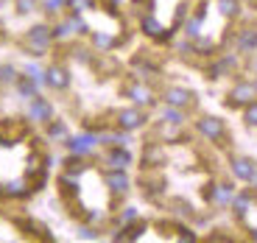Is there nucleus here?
Returning a JSON list of instances; mask_svg holds the SVG:
<instances>
[{
	"label": "nucleus",
	"instance_id": "nucleus-7",
	"mask_svg": "<svg viewBox=\"0 0 257 243\" xmlns=\"http://www.w3.org/2000/svg\"><path fill=\"white\" fill-rule=\"evenodd\" d=\"M45 84L53 87V90H67L70 87V73H67V67H62V64L45 67Z\"/></svg>",
	"mask_w": 257,
	"mask_h": 243
},
{
	"label": "nucleus",
	"instance_id": "nucleus-24",
	"mask_svg": "<svg viewBox=\"0 0 257 243\" xmlns=\"http://www.w3.org/2000/svg\"><path fill=\"white\" fill-rule=\"evenodd\" d=\"M199 28H201V20L199 17H193L190 23H187V37H193V39H199Z\"/></svg>",
	"mask_w": 257,
	"mask_h": 243
},
{
	"label": "nucleus",
	"instance_id": "nucleus-5",
	"mask_svg": "<svg viewBox=\"0 0 257 243\" xmlns=\"http://www.w3.org/2000/svg\"><path fill=\"white\" fill-rule=\"evenodd\" d=\"M95 143H98V135H78V137H67L64 146H67L70 154H76V157H87L95 148Z\"/></svg>",
	"mask_w": 257,
	"mask_h": 243
},
{
	"label": "nucleus",
	"instance_id": "nucleus-17",
	"mask_svg": "<svg viewBox=\"0 0 257 243\" xmlns=\"http://www.w3.org/2000/svg\"><path fill=\"white\" fill-rule=\"evenodd\" d=\"M165 160V154H162V148L157 146V143H148L146 146V151H143V165L146 168H154L157 162H162Z\"/></svg>",
	"mask_w": 257,
	"mask_h": 243
},
{
	"label": "nucleus",
	"instance_id": "nucleus-26",
	"mask_svg": "<svg viewBox=\"0 0 257 243\" xmlns=\"http://www.w3.org/2000/svg\"><path fill=\"white\" fill-rule=\"evenodd\" d=\"M92 39H95L98 48H112V37H106V34H95Z\"/></svg>",
	"mask_w": 257,
	"mask_h": 243
},
{
	"label": "nucleus",
	"instance_id": "nucleus-3",
	"mask_svg": "<svg viewBox=\"0 0 257 243\" xmlns=\"http://www.w3.org/2000/svg\"><path fill=\"white\" fill-rule=\"evenodd\" d=\"M251 101H257V87L249 81L235 84L229 90V95H226V103H229V106H249Z\"/></svg>",
	"mask_w": 257,
	"mask_h": 243
},
{
	"label": "nucleus",
	"instance_id": "nucleus-10",
	"mask_svg": "<svg viewBox=\"0 0 257 243\" xmlns=\"http://www.w3.org/2000/svg\"><path fill=\"white\" fill-rule=\"evenodd\" d=\"M126 95L132 98L135 106H151V103L157 101L154 92H151V87H146V84H132V87L126 90Z\"/></svg>",
	"mask_w": 257,
	"mask_h": 243
},
{
	"label": "nucleus",
	"instance_id": "nucleus-2",
	"mask_svg": "<svg viewBox=\"0 0 257 243\" xmlns=\"http://www.w3.org/2000/svg\"><path fill=\"white\" fill-rule=\"evenodd\" d=\"M196 129H199V135H201V137H207L210 143H218V140H224V135H226V126H224V120H221V117H212V115H204V117H199V123H196Z\"/></svg>",
	"mask_w": 257,
	"mask_h": 243
},
{
	"label": "nucleus",
	"instance_id": "nucleus-1",
	"mask_svg": "<svg viewBox=\"0 0 257 243\" xmlns=\"http://www.w3.org/2000/svg\"><path fill=\"white\" fill-rule=\"evenodd\" d=\"M53 42V28L51 26H34L26 34V48L31 51V56H45L48 45Z\"/></svg>",
	"mask_w": 257,
	"mask_h": 243
},
{
	"label": "nucleus",
	"instance_id": "nucleus-12",
	"mask_svg": "<svg viewBox=\"0 0 257 243\" xmlns=\"http://www.w3.org/2000/svg\"><path fill=\"white\" fill-rule=\"evenodd\" d=\"M106 162H109V168H115V171H126V168L132 165V154L126 151V146H112Z\"/></svg>",
	"mask_w": 257,
	"mask_h": 243
},
{
	"label": "nucleus",
	"instance_id": "nucleus-23",
	"mask_svg": "<svg viewBox=\"0 0 257 243\" xmlns=\"http://www.w3.org/2000/svg\"><path fill=\"white\" fill-rule=\"evenodd\" d=\"M243 120L249 126H257V101H251L249 106H243Z\"/></svg>",
	"mask_w": 257,
	"mask_h": 243
},
{
	"label": "nucleus",
	"instance_id": "nucleus-29",
	"mask_svg": "<svg viewBox=\"0 0 257 243\" xmlns=\"http://www.w3.org/2000/svg\"><path fill=\"white\" fill-rule=\"evenodd\" d=\"M249 182H251V185H254V187H257V171H254V176H251V179H249Z\"/></svg>",
	"mask_w": 257,
	"mask_h": 243
},
{
	"label": "nucleus",
	"instance_id": "nucleus-19",
	"mask_svg": "<svg viewBox=\"0 0 257 243\" xmlns=\"http://www.w3.org/2000/svg\"><path fill=\"white\" fill-rule=\"evenodd\" d=\"M218 12L224 14V17H238L240 3L238 0H218Z\"/></svg>",
	"mask_w": 257,
	"mask_h": 243
},
{
	"label": "nucleus",
	"instance_id": "nucleus-27",
	"mask_svg": "<svg viewBox=\"0 0 257 243\" xmlns=\"http://www.w3.org/2000/svg\"><path fill=\"white\" fill-rule=\"evenodd\" d=\"M132 221H137V207H126L123 210V224H132Z\"/></svg>",
	"mask_w": 257,
	"mask_h": 243
},
{
	"label": "nucleus",
	"instance_id": "nucleus-4",
	"mask_svg": "<svg viewBox=\"0 0 257 243\" xmlns=\"http://www.w3.org/2000/svg\"><path fill=\"white\" fill-rule=\"evenodd\" d=\"M146 112H143L140 106H132V109H120L117 112V126L123 129V132H137V129L146 126Z\"/></svg>",
	"mask_w": 257,
	"mask_h": 243
},
{
	"label": "nucleus",
	"instance_id": "nucleus-21",
	"mask_svg": "<svg viewBox=\"0 0 257 243\" xmlns=\"http://www.w3.org/2000/svg\"><path fill=\"white\" fill-rule=\"evenodd\" d=\"M20 73L14 70L12 64H0V84H14Z\"/></svg>",
	"mask_w": 257,
	"mask_h": 243
},
{
	"label": "nucleus",
	"instance_id": "nucleus-16",
	"mask_svg": "<svg viewBox=\"0 0 257 243\" xmlns=\"http://www.w3.org/2000/svg\"><path fill=\"white\" fill-rule=\"evenodd\" d=\"M143 232H146V224H143V221H132V224H126L120 232H117L115 240H137Z\"/></svg>",
	"mask_w": 257,
	"mask_h": 243
},
{
	"label": "nucleus",
	"instance_id": "nucleus-22",
	"mask_svg": "<svg viewBox=\"0 0 257 243\" xmlns=\"http://www.w3.org/2000/svg\"><path fill=\"white\" fill-rule=\"evenodd\" d=\"M48 135H51L53 140H67V126H64L62 120H56V123L48 126Z\"/></svg>",
	"mask_w": 257,
	"mask_h": 243
},
{
	"label": "nucleus",
	"instance_id": "nucleus-31",
	"mask_svg": "<svg viewBox=\"0 0 257 243\" xmlns=\"http://www.w3.org/2000/svg\"><path fill=\"white\" fill-rule=\"evenodd\" d=\"M249 3H254V0H249Z\"/></svg>",
	"mask_w": 257,
	"mask_h": 243
},
{
	"label": "nucleus",
	"instance_id": "nucleus-9",
	"mask_svg": "<svg viewBox=\"0 0 257 243\" xmlns=\"http://www.w3.org/2000/svg\"><path fill=\"white\" fill-rule=\"evenodd\" d=\"M162 98H165L168 106H179V109H185V106L193 103V92L185 90V87H168Z\"/></svg>",
	"mask_w": 257,
	"mask_h": 243
},
{
	"label": "nucleus",
	"instance_id": "nucleus-18",
	"mask_svg": "<svg viewBox=\"0 0 257 243\" xmlns=\"http://www.w3.org/2000/svg\"><path fill=\"white\" fill-rule=\"evenodd\" d=\"M162 120H165L168 126H182V123H185V112H182L179 106H168V103H165V112H162Z\"/></svg>",
	"mask_w": 257,
	"mask_h": 243
},
{
	"label": "nucleus",
	"instance_id": "nucleus-11",
	"mask_svg": "<svg viewBox=\"0 0 257 243\" xmlns=\"http://www.w3.org/2000/svg\"><path fill=\"white\" fill-rule=\"evenodd\" d=\"M229 168H232V173H235L240 182H249L251 176H254V171H257V165L251 160H246V157H232Z\"/></svg>",
	"mask_w": 257,
	"mask_h": 243
},
{
	"label": "nucleus",
	"instance_id": "nucleus-15",
	"mask_svg": "<svg viewBox=\"0 0 257 243\" xmlns=\"http://www.w3.org/2000/svg\"><path fill=\"white\" fill-rule=\"evenodd\" d=\"M238 48L243 53H254L257 51V31L254 28H243V31L238 34Z\"/></svg>",
	"mask_w": 257,
	"mask_h": 243
},
{
	"label": "nucleus",
	"instance_id": "nucleus-6",
	"mask_svg": "<svg viewBox=\"0 0 257 243\" xmlns=\"http://www.w3.org/2000/svg\"><path fill=\"white\" fill-rule=\"evenodd\" d=\"M28 117L34 123H51L53 120V106L45 101V98L34 95L31 98V106H28Z\"/></svg>",
	"mask_w": 257,
	"mask_h": 243
},
{
	"label": "nucleus",
	"instance_id": "nucleus-14",
	"mask_svg": "<svg viewBox=\"0 0 257 243\" xmlns=\"http://www.w3.org/2000/svg\"><path fill=\"white\" fill-rule=\"evenodd\" d=\"M14 84H17V92L23 98H28V101H31V98L37 95V90H39V81H37V78H31V76H17V81H14Z\"/></svg>",
	"mask_w": 257,
	"mask_h": 243
},
{
	"label": "nucleus",
	"instance_id": "nucleus-28",
	"mask_svg": "<svg viewBox=\"0 0 257 243\" xmlns=\"http://www.w3.org/2000/svg\"><path fill=\"white\" fill-rule=\"evenodd\" d=\"M81 237H84V240H95L98 232H95V229H87V226H84V229H81Z\"/></svg>",
	"mask_w": 257,
	"mask_h": 243
},
{
	"label": "nucleus",
	"instance_id": "nucleus-30",
	"mask_svg": "<svg viewBox=\"0 0 257 243\" xmlns=\"http://www.w3.org/2000/svg\"><path fill=\"white\" fill-rule=\"evenodd\" d=\"M251 237H254V240H257V229H254V232H251Z\"/></svg>",
	"mask_w": 257,
	"mask_h": 243
},
{
	"label": "nucleus",
	"instance_id": "nucleus-25",
	"mask_svg": "<svg viewBox=\"0 0 257 243\" xmlns=\"http://www.w3.org/2000/svg\"><path fill=\"white\" fill-rule=\"evenodd\" d=\"M37 9V0H17V12L20 14H28V12H34Z\"/></svg>",
	"mask_w": 257,
	"mask_h": 243
},
{
	"label": "nucleus",
	"instance_id": "nucleus-13",
	"mask_svg": "<svg viewBox=\"0 0 257 243\" xmlns=\"http://www.w3.org/2000/svg\"><path fill=\"white\" fill-rule=\"evenodd\" d=\"M106 185H109L112 193L123 196V193H128V185H132V182H128V176L123 171H115V168H112V171L106 173Z\"/></svg>",
	"mask_w": 257,
	"mask_h": 243
},
{
	"label": "nucleus",
	"instance_id": "nucleus-20",
	"mask_svg": "<svg viewBox=\"0 0 257 243\" xmlns=\"http://www.w3.org/2000/svg\"><path fill=\"white\" fill-rule=\"evenodd\" d=\"M232 210L238 212V215H246V210H249V196L246 193H240V196H232Z\"/></svg>",
	"mask_w": 257,
	"mask_h": 243
},
{
	"label": "nucleus",
	"instance_id": "nucleus-8",
	"mask_svg": "<svg viewBox=\"0 0 257 243\" xmlns=\"http://www.w3.org/2000/svg\"><path fill=\"white\" fill-rule=\"evenodd\" d=\"M140 28H143V31H146L151 39H157V42H165V39L171 37V31H174V28H165L160 20H154V17H143V20H140Z\"/></svg>",
	"mask_w": 257,
	"mask_h": 243
}]
</instances>
